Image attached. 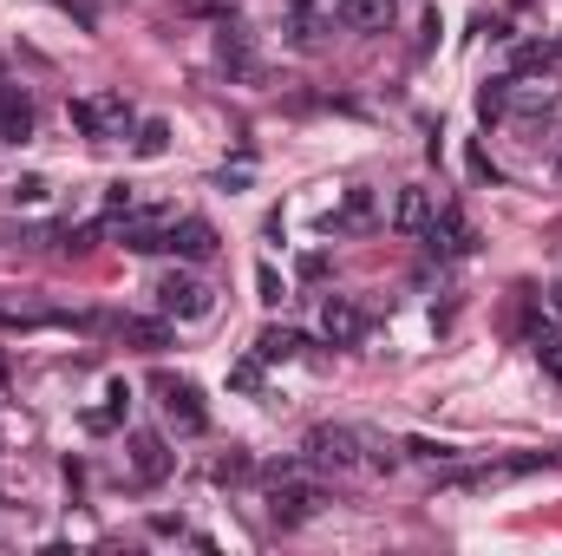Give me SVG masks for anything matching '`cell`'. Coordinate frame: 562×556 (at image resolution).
<instances>
[{"mask_svg": "<svg viewBox=\"0 0 562 556\" xmlns=\"http://www.w3.org/2000/svg\"><path fill=\"white\" fill-rule=\"evenodd\" d=\"M321 504H327V498H321V485H307L294 458H288V465H269V524H276V531L307 524Z\"/></svg>", "mask_w": 562, "mask_h": 556, "instance_id": "1", "label": "cell"}, {"mask_svg": "<svg viewBox=\"0 0 562 556\" xmlns=\"http://www.w3.org/2000/svg\"><path fill=\"white\" fill-rule=\"evenodd\" d=\"M150 393H157V407L170 419V432H183V438H203V432H210V413H203L196 380H183V374H150Z\"/></svg>", "mask_w": 562, "mask_h": 556, "instance_id": "2", "label": "cell"}, {"mask_svg": "<svg viewBox=\"0 0 562 556\" xmlns=\"http://www.w3.org/2000/svg\"><path fill=\"white\" fill-rule=\"evenodd\" d=\"M281 20H288V46L294 53H321L327 33L340 26V7L334 0H281Z\"/></svg>", "mask_w": 562, "mask_h": 556, "instance_id": "3", "label": "cell"}, {"mask_svg": "<svg viewBox=\"0 0 562 556\" xmlns=\"http://www.w3.org/2000/svg\"><path fill=\"white\" fill-rule=\"evenodd\" d=\"M72 125H79L86 138H125V132H132V99H125V92L72 99Z\"/></svg>", "mask_w": 562, "mask_h": 556, "instance_id": "4", "label": "cell"}, {"mask_svg": "<svg viewBox=\"0 0 562 556\" xmlns=\"http://www.w3.org/2000/svg\"><path fill=\"white\" fill-rule=\"evenodd\" d=\"M301 458L307 465H327V471H353L360 465V432L353 425H314L301 438Z\"/></svg>", "mask_w": 562, "mask_h": 556, "instance_id": "5", "label": "cell"}, {"mask_svg": "<svg viewBox=\"0 0 562 556\" xmlns=\"http://www.w3.org/2000/svg\"><path fill=\"white\" fill-rule=\"evenodd\" d=\"M157 308H164L170 321H203V314L216 308V294L190 276V269H170V276H157Z\"/></svg>", "mask_w": 562, "mask_h": 556, "instance_id": "6", "label": "cell"}, {"mask_svg": "<svg viewBox=\"0 0 562 556\" xmlns=\"http://www.w3.org/2000/svg\"><path fill=\"white\" fill-rule=\"evenodd\" d=\"M125 465H132V478H138V485H164V478L177 471V452H170L157 432H132V445H125Z\"/></svg>", "mask_w": 562, "mask_h": 556, "instance_id": "7", "label": "cell"}, {"mask_svg": "<svg viewBox=\"0 0 562 556\" xmlns=\"http://www.w3.org/2000/svg\"><path fill=\"white\" fill-rule=\"evenodd\" d=\"M164 249L183 256V263H210L216 256V230L203 216H177V223H164Z\"/></svg>", "mask_w": 562, "mask_h": 556, "instance_id": "8", "label": "cell"}, {"mask_svg": "<svg viewBox=\"0 0 562 556\" xmlns=\"http://www.w3.org/2000/svg\"><path fill=\"white\" fill-rule=\"evenodd\" d=\"M321 334H327L334 347H353V341L367 334V308H360L353 294H327V301H321Z\"/></svg>", "mask_w": 562, "mask_h": 556, "instance_id": "9", "label": "cell"}, {"mask_svg": "<svg viewBox=\"0 0 562 556\" xmlns=\"http://www.w3.org/2000/svg\"><path fill=\"white\" fill-rule=\"evenodd\" d=\"M431 256H471V223L458 216V210H438L431 223H425V236H419Z\"/></svg>", "mask_w": 562, "mask_h": 556, "instance_id": "10", "label": "cell"}, {"mask_svg": "<svg viewBox=\"0 0 562 556\" xmlns=\"http://www.w3.org/2000/svg\"><path fill=\"white\" fill-rule=\"evenodd\" d=\"M431 216H438V203H431V190H419V184H406V190L393 197V230H400V236H425Z\"/></svg>", "mask_w": 562, "mask_h": 556, "instance_id": "11", "label": "cell"}, {"mask_svg": "<svg viewBox=\"0 0 562 556\" xmlns=\"http://www.w3.org/2000/svg\"><path fill=\"white\" fill-rule=\"evenodd\" d=\"M373 223H380V197H373L367 184H353V190L340 197V210H334V230L360 236V230H373Z\"/></svg>", "mask_w": 562, "mask_h": 556, "instance_id": "12", "label": "cell"}, {"mask_svg": "<svg viewBox=\"0 0 562 556\" xmlns=\"http://www.w3.org/2000/svg\"><path fill=\"white\" fill-rule=\"evenodd\" d=\"M340 7V26H353V33H386L393 26V0H334Z\"/></svg>", "mask_w": 562, "mask_h": 556, "instance_id": "13", "label": "cell"}, {"mask_svg": "<svg viewBox=\"0 0 562 556\" xmlns=\"http://www.w3.org/2000/svg\"><path fill=\"white\" fill-rule=\"evenodd\" d=\"M112 334L132 341V347H144V354H164V347H170V327H164V321H144V314H119Z\"/></svg>", "mask_w": 562, "mask_h": 556, "instance_id": "14", "label": "cell"}, {"mask_svg": "<svg viewBox=\"0 0 562 556\" xmlns=\"http://www.w3.org/2000/svg\"><path fill=\"white\" fill-rule=\"evenodd\" d=\"M33 132V99L20 92V86H0V138H26Z\"/></svg>", "mask_w": 562, "mask_h": 556, "instance_id": "15", "label": "cell"}, {"mask_svg": "<svg viewBox=\"0 0 562 556\" xmlns=\"http://www.w3.org/2000/svg\"><path fill=\"white\" fill-rule=\"evenodd\" d=\"M216 59H223L229 73H243V79H262V66H256V53H249V33H243V26H223Z\"/></svg>", "mask_w": 562, "mask_h": 556, "instance_id": "16", "label": "cell"}, {"mask_svg": "<svg viewBox=\"0 0 562 556\" xmlns=\"http://www.w3.org/2000/svg\"><path fill=\"white\" fill-rule=\"evenodd\" d=\"M301 354V334H288V327H262L256 334V360L262 367H281V360H294Z\"/></svg>", "mask_w": 562, "mask_h": 556, "instance_id": "17", "label": "cell"}, {"mask_svg": "<svg viewBox=\"0 0 562 556\" xmlns=\"http://www.w3.org/2000/svg\"><path fill=\"white\" fill-rule=\"evenodd\" d=\"M510 86H517V79H491V86H477V119H484V125H497V119L510 112Z\"/></svg>", "mask_w": 562, "mask_h": 556, "instance_id": "18", "label": "cell"}, {"mask_svg": "<svg viewBox=\"0 0 562 556\" xmlns=\"http://www.w3.org/2000/svg\"><path fill=\"white\" fill-rule=\"evenodd\" d=\"M517 119H524L530 132H537V125H557V119H562V92H537V99H524V105H517Z\"/></svg>", "mask_w": 562, "mask_h": 556, "instance_id": "19", "label": "cell"}, {"mask_svg": "<svg viewBox=\"0 0 562 556\" xmlns=\"http://www.w3.org/2000/svg\"><path fill=\"white\" fill-rule=\"evenodd\" d=\"M132 151H138V157H164V151H170V125H164V119H144Z\"/></svg>", "mask_w": 562, "mask_h": 556, "instance_id": "20", "label": "cell"}, {"mask_svg": "<svg viewBox=\"0 0 562 556\" xmlns=\"http://www.w3.org/2000/svg\"><path fill=\"white\" fill-rule=\"evenodd\" d=\"M249 471H256V465H249V452H236V445H229V452L210 465V478H216V485H243Z\"/></svg>", "mask_w": 562, "mask_h": 556, "instance_id": "21", "label": "cell"}, {"mask_svg": "<svg viewBox=\"0 0 562 556\" xmlns=\"http://www.w3.org/2000/svg\"><path fill=\"white\" fill-rule=\"evenodd\" d=\"M406 452H413V458H425V465H451V458H458V445H445V438H413Z\"/></svg>", "mask_w": 562, "mask_h": 556, "instance_id": "22", "label": "cell"}, {"mask_svg": "<svg viewBox=\"0 0 562 556\" xmlns=\"http://www.w3.org/2000/svg\"><path fill=\"white\" fill-rule=\"evenodd\" d=\"M229 380H236V387H243V393H256V387H262V360H243V367H236V374H229Z\"/></svg>", "mask_w": 562, "mask_h": 556, "instance_id": "23", "label": "cell"}, {"mask_svg": "<svg viewBox=\"0 0 562 556\" xmlns=\"http://www.w3.org/2000/svg\"><path fill=\"white\" fill-rule=\"evenodd\" d=\"M256 288H262V301H281V276H276V269H269V263L256 269Z\"/></svg>", "mask_w": 562, "mask_h": 556, "instance_id": "24", "label": "cell"}, {"mask_svg": "<svg viewBox=\"0 0 562 556\" xmlns=\"http://www.w3.org/2000/svg\"><path fill=\"white\" fill-rule=\"evenodd\" d=\"M550 59H562V33H557V40H550Z\"/></svg>", "mask_w": 562, "mask_h": 556, "instance_id": "25", "label": "cell"}, {"mask_svg": "<svg viewBox=\"0 0 562 556\" xmlns=\"http://www.w3.org/2000/svg\"><path fill=\"white\" fill-rule=\"evenodd\" d=\"M0 387H7V354H0Z\"/></svg>", "mask_w": 562, "mask_h": 556, "instance_id": "26", "label": "cell"}, {"mask_svg": "<svg viewBox=\"0 0 562 556\" xmlns=\"http://www.w3.org/2000/svg\"><path fill=\"white\" fill-rule=\"evenodd\" d=\"M550 301H557V314H562V288H557V294H550Z\"/></svg>", "mask_w": 562, "mask_h": 556, "instance_id": "27", "label": "cell"}, {"mask_svg": "<svg viewBox=\"0 0 562 556\" xmlns=\"http://www.w3.org/2000/svg\"><path fill=\"white\" fill-rule=\"evenodd\" d=\"M557 177H562V151H557Z\"/></svg>", "mask_w": 562, "mask_h": 556, "instance_id": "28", "label": "cell"}]
</instances>
